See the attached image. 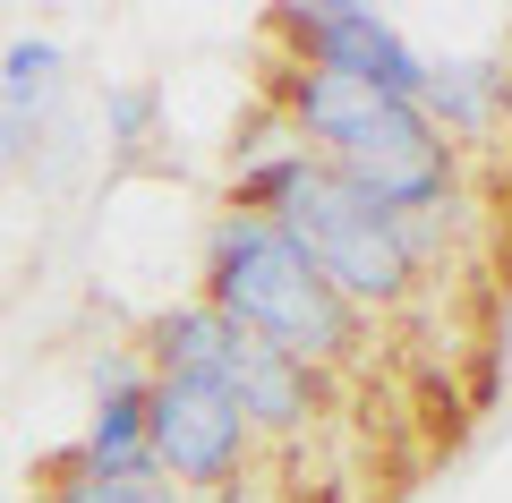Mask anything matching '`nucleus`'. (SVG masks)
<instances>
[{
	"instance_id": "8",
	"label": "nucleus",
	"mask_w": 512,
	"mask_h": 503,
	"mask_svg": "<svg viewBox=\"0 0 512 503\" xmlns=\"http://www.w3.org/2000/svg\"><path fill=\"white\" fill-rule=\"evenodd\" d=\"M393 111H410V103H393V94H376L367 77H342V69H299V86H291V120L325 162L367 145Z\"/></svg>"
},
{
	"instance_id": "12",
	"label": "nucleus",
	"mask_w": 512,
	"mask_h": 503,
	"mask_svg": "<svg viewBox=\"0 0 512 503\" xmlns=\"http://www.w3.org/2000/svg\"><path fill=\"white\" fill-rule=\"evenodd\" d=\"M26 137H35V120H18V111H0V162H18Z\"/></svg>"
},
{
	"instance_id": "5",
	"label": "nucleus",
	"mask_w": 512,
	"mask_h": 503,
	"mask_svg": "<svg viewBox=\"0 0 512 503\" xmlns=\"http://www.w3.org/2000/svg\"><path fill=\"white\" fill-rule=\"evenodd\" d=\"M282 26L308 43V69L367 77L376 94H393V103L419 111V94H427V52H410L393 18H376V9H350V0H325V9H291Z\"/></svg>"
},
{
	"instance_id": "6",
	"label": "nucleus",
	"mask_w": 512,
	"mask_h": 503,
	"mask_svg": "<svg viewBox=\"0 0 512 503\" xmlns=\"http://www.w3.org/2000/svg\"><path fill=\"white\" fill-rule=\"evenodd\" d=\"M214 393L231 401L239 418H248L256 435H291L299 418L316 410V376L291 359V350H274V342H256V333H239L231 324V342H222V376H214Z\"/></svg>"
},
{
	"instance_id": "10",
	"label": "nucleus",
	"mask_w": 512,
	"mask_h": 503,
	"mask_svg": "<svg viewBox=\"0 0 512 503\" xmlns=\"http://www.w3.org/2000/svg\"><path fill=\"white\" fill-rule=\"evenodd\" d=\"M52 503H188V495L163 478H86V469H69Z\"/></svg>"
},
{
	"instance_id": "7",
	"label": "nucleus",
	"mask_w": 512,
	"mask_h": 503,
	"mask_svg": "<svg viewBox=\"0 0 512 503\" xmlns=\"http://www.w3.org/2000/svg\"><path fill=\"white\" fill-rule=\"evenodd\" d=\"M146 367L137 359H103L94 367V427H86V452L69 469L86 478H154V435H146Z\"/></svg>"
},
{
	"instance_id": "1",
	"label": "nucleus",
	"mask_w": 512,
	"mask_h": 503,
	"mask_svg": "<svg viewBox=\"0 0 512 503\" xmlns=\"http://www.w3.org/2000/svg\"><path fill=\"white\" fill-rule=\"evenodd\" d=\"M231 197H239V214H274L282 231H291V248L316 265V282H325L350 316H359V307H402L410 282H419V265H427V222L376 214L367 197H350V188L333 180L308 145L256 154Z\"/></svg>"
},
{
	"instance_id": "9",
	"label": "nucleus",
	"mask_w": 512,
	"mask_h": 503,
	"mask_svg": "<svg viewBox=\"0 0 512 503\" xmlns=\"http://www.w3.org/2000/svg\"><path fill=\"white\" fill-rule=\"evenodd\" d=\"M60 77H69V52H60V43H43V35H18L9 52H0V94H9V111H18V120H35V111L52 103Z\"/></svg>"
},
{
	"instance_id": "11",
	"label": "nucleus",
	"mask_w": 512,
	"mask_h": 503,
	"mask_svg": "<svg viewBox=\"0 0 512 503\" xmlns=\"http://www.w3.org/2000/svg\"><path fill=\"white\" fill-rule=\"evenodd\" d=\"M111 137H120V145L146 137V94H111Z\"/></svg>"
},
{
	"instance_id": "4",
	"label": "nucleus",
	"mask_w": 512,
	"mask_h": 503,
	"mask_svg": "<svg viewBox=\"0 0 512 503\" xmlns=\"http://www.w3.org/2000/svg\"><path fill=\"white\" fill-rule=\"evenodd\" d=\"M325 171L350 197H367L376 214H393V222H436L444 197H453V137H436L419 111H393L367 145L333 154Z\"/></svg>"
},
{
	"instance_id": "3",
	"label": "nucleus",
	"mask_w": 512,
	"mask_h": 503,
	"mask_svg": "<svg viewBox=\"0 0 512 503\" xmlns=\"http://www.w3.org/2000/svg\"><path fill=\"white\" fill-rule=\"evenodd\" d=\"M146 435H154V478L163 486H231L256 444L248 418L214 384H188V376L146 384Z\"/></svg>"
},
{
	"instance_id": "2",
	"label": "nucleus",
	"mask_w": 512,
	"mask_h": 503,
	"mask_svg": "<svg viewBox=\"0 0 512 503\" xmlns=\"http://www.w3.org/2000/svg\"><path fill=\"white\" fill-rule=\"evenodd\" d=\"M205 307L231 316L239 333H256V342L291 350L308 376L359 350V316L316 282V265L291 248V231L274 214H239L231 205L214 222V239H205Z\"/></svg>"
}]
</instances>
